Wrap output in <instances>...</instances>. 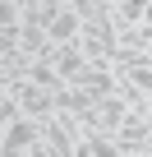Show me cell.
Here are the masks:
<instances>
[{
    "mask_svg": "<svg viewBox=\"0 0 152 157\" xmlns=\"http://www.w3.org/2000/svg\"><path fill=\"white\" fill-rule=\"evenodd\" d=\"M9 93H14V97L23 102V116H32V120H51V116L60 111L55 93H51V88H42V83H32V78H23V83H14Z\"/></svg>",
    "mask_w": 152,
    "mask_h": 157,
    "instance_id": "cell-1",
    "label": "cell"
},
{
    "mask_svg": "<svg viewBox=\"0 0 152 157\" xmlns=\"http://www.w3.org/2000/svg\"><path fill=\"white\" fill-rule=\"evenodd\" d=\"M46 37H51L55 46H69V42H79V37H83V19L74 14V10H60V14L46 23Z\"/></svg>",
    "mask_w": 152,
    "mask_h": 157,
    "instance_id": "cell-2",
    "label": "cell"
},
{
    "mask_svg": "<svg viewBox=\"0 0 152 157\" xmlns=\"http://www.w3.org/2000/svg\"><path fill=\"white\" fill-rule=\"evenodd\" d=\"M97 116H102V129H106V134H120V125L134 116V106H129L120 93H111V97H102V102H97Z\"/></svg>",
    "mask_w": 152,
    "mask_h": 157,
    "instance_id": "cell-3",
    "label": "cell"
},
{
    "mask_svg": "<svg viewBox=\"0 0 152 157\" xmlns=\"http://www.w3.org/2000/svg\"><path fill=\"white\" fill-rule=\"evenodd\" d=\"M55 69H60V78H65V83H74V78L88 69V56H83V46H79V42L60 46V51H55Z\"/></svg>",
    "mask_w": 152,
    "mask_h": 157,
    "instance_id": "cell-4",
    "label": "cell"
},
{
    "mask_svg": "<svg viewBox=\"0 0 152 157\" xmlns=\"http://www.w3.org/2000/svg\"><path fill=\"white\" fill-rule=\"evenodd\" d=\"M147 14V0H120L115 5V28H138Z\"/></svg>",
    "mask_w": 152,
    "mask_h": 157,
    "instance_id": "cell-5",
    "label": "cell"
},
{
    "mask_svg": "<svg viewBox=\"0 0 152 157\" xmlns=\"http://www.w3.org/2000/svg\"><path fill=\"white\" fill-rule=\"evenodd\" d=\"M83 152H88V157H120V143H115V134H97V129H92V134L83 139Z\"/></svg>",
    "mask_w": 152,
    "mask_h": 157,
    "instance_id": "cell-6",
    "label": "cell"
},
{
    "mask_svg": "<svg viewBox=\"0 0 152 157\" xmlns=\"http://www.w3.org/2000/svg\"><path fill=\"white\" fill-rule=\"evenodd\" d=\"M115 46H124V51H147V46H152V33H147L143 23H138V28H120V42H115Z\"/></svg>",
    "mask_w": 152,
    "mask_h": 157,
    "instance_id": "cell-7",
    "label": "cell"
},
{
    "mask_svg": "<svg viewBox=\"0 0 152 157\" xmlns=\"http://www.w3.org/2000/svg\"><path fill=\"white\" fill-rule=\"evenodd\" d=\"M120 74H129L134 83H138V88H143V93L152 97V65H143V69H120Z\"/></svg>",
    "mask_w": 152,
    "mask_h": 157,
    "instance_id": "cell-8",
    "label": "cell"
},
{
    "mask_svg": "<svg viewBox=\"0 0 152 157\" xmlns=\"http://www.w3.org/2000/svg\"><path fill=\"white\" fill-rule=\"evenodd\" d=\"M143 28L152 33V0H147V14H143Z\"/></svg>",
    "mask_w": 152,
    "mask_h": 157,
    "instance_id": "cell-9",
    "label": "cell"
},
{
    "mask_svg": "<svg viewBox=\"0 0 152 157\" xmlns=\"http://www.w3.org/2000/svg\"><path fill=\"white\" fill-rule=\"evenodd\" d=\"M120 157H143V152H134V148H120Z\"/></svg>",
    "mask_w": 152,
    "mask_h": 157,
    "instance_id": "cell-10",
    "label": "cell"
},
{
    "mask_svg": "<svg viewBox=\"0 0 152 157\" xmlns=\"http://www.w3.org/2000/svg\"><path fill=\"white\" fill-rule=\"evenodd\" d=\"M147 56H152V46H147Z\"/></svg>",
    "mask_w": 152,
    "mask_h": 157,
    "instance_id": "cell-11",
    "label": "cell"
}]
</instances>
